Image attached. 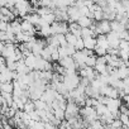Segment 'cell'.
<instances>
[{"mask_svg":"<svg viewBox=\"0 0 129 129\" xmlns=\"http://www.w3.org/2000/svg\"><path fill=\"white\" fill-rule=\"evenodd\" d=\"M51 32H52V34H66L69 32V24H67V22L54 20L51 24Z\"/></svg>","mask_w":129,"mask_h":129,"instance_id":"1","label":"cell"},{"mask_svg":"<svg viewBox=\"0 0 129 129\" xmlns=\"http://www.w3.org/2000/svg\"><path fill=\"white\" fill-rule=\"evenodd\" d=\"M67 14H69V20L70 22H77V19L81 17L80 8L77 5H71L67 8Z\"/></svg>","mask_w":129,"mask_h":129,"instance_id":"2","label":"cell"},{"mask_svg":"<svg viewBox=\"0 0 129 129\" xmlns=\"http://www.w3.org/2000/svg\"><path fill=\"white\" fill-rule=\"evenodd\" d=\"M106 38H108V42H109V46L110 47H119V43H120V37L116 32L114 30H110L108 34H106Z\"/></svg>","mask_w":129,"mask_h":129,"instance_id":"3","label":"cell"},{"mask_svg":"<svg viewBox=\"0 0 129 129\" xmlns=\"http://www.w3.org/2000/svg\"><path fill=\"white\" fill-rule=\"evenodd\" d=\"M77 23H79V25H80L81 28H85V27H90V25H92L94 19L90 18V17H87V15H81V17L77 19Z\"/></svg>","mask_w":129,"mask_h":129,"instance_id":"4","label":"cell"},{"mask_svg":"<svg viewBox=\"0 0 129 129\" xmlns=\"http://www.w3.org/2000/svg\"><path fill=\"white\" fill-rule=\"evenodd\" d=\"M96 46L104 47V48H106V49L110 48L109 42H108V38H106V34H98V36H96Z\"/></svg>","mask_w":129,"mask_h":129,"instance_id":"5","label":"cell"},{"mask_svg":"<svg viewBox=\"0 0 129 129\" xmlns=\"http://www.w3.org/2000/svg\"><path fill=\"white\" fill-rule=\"evenodd\" d=\"M110 25H111V30H114V32H116L118 34L121 32V30H124V29H126V25H124L121 22H119V20H116V19H114V20H111L110 22Z\"/></svg>","mask_w":129,"mask_h":129,"instance_id":"6","label":"cell"},{"mask_svg":"<svg viewBox=\"0 0 129 129\" xmlns=\"http://www.w3.org/2000/svg\"><path fill=\"white\" fill-rule=\"evenodd\" d=\"M84 44H85V48L94 51L95 47H96V37H85L84 38Z\"/></svg>","mask_w":129,"mask_h":129,"instance_id":"7","label":"cell"},{"mask_svg":"<svg viewBox=\"0 0 129 129\" xmlns=\"http://www.w3.org/2000/svg\"><path fill=\"white\" fill-rule=\"evenodd\" d=\"M69 32L74 33V34L77 36V37H81V27L79 25L77 22H71V23L69 24Z\"/></svg>","mask_w":129,"mask_h":129,"instance_id":"8","label":"cell"},{"mask_svg":"<svg viewBox=\"0 0 129 129\" xmlns=\"http://www.w3.org/2000/svg\"><path fill=\"white\" fill-rule=\"evenodd\" d=\"M96 57H98V56H96L95 53L87 56L86 59H85V64H86V66H90V67H94L95 63H96Z\"/></svg>","mask_w":129,"mask_h":129,"instance_id":"9","label":"cell"},{"mask_svg":"<svg viewBox=\"0 0 129 129\" xmlns=\"http://www.w3.org/2000/svg\"><path fill=\"white\" fill-rule=\"evenodd\" d=\"M64 37H66V41H67V43L69 44H72V46H75V43H76V41H77V36H75L74 33H71V32H67L66 34H64Z\"/></svg>","mask_w":129,"mask_h":129,"instance_id":"10","label":"cell"},{"mask_svg":"<svg viewBox=\"0 0 129 129\" xmlns=\"http://www.w3.org/2000/svg\"><path fill=\"white\" fill-rule=\"evenodd\" d=\"M94 52H95V54H96V56H105V54L108 53V49H106V48H104V47L96 46V47H95V49H94Z\"/></svg>","mask_w":129,"mask_h":129,"instance_id":"11","label":"cell"},{"mask_svg":"<svg viewBox=\"0 0 129 129\" xmlns=\"http://www.w3.org/2000/svg\"><path fill=\"white\" fill-rule=\"evenodd\" d=\"M75 48H76V51H81V49L85 48L84 38H82V37H79V38H77V41H76V43H75Z\"/></svg>","mask_w":129,"mask_h":129,"instance_id":"12","label":"cell"},{"mask_svg":"<svg viewBox=\"0 0 129 129\" xmlns=\"http://www.w3.org/2000/svg\"><path fill=\"white\" fill-rule=\"evenodd\" d=\"M124 125H123V123L120 121V119L118 118V119H114L110 124H109V128H123Z\"/></svg>","mask_w":129,"mask_h":129,"instance_id":"13","label":"cell"},{"mask_svg":"<svg viewBox=\"0 0 129 129\" xmlns=\"http://www.w3.org/2000/svg\"><path fill=\"white\" fill-rule=\"evenodd\" d=\"M119 119H120V121L123 123L124 126H128V123H129V115H128V114H121V113H120Z\"/></svg>","mask_w":129,"mask_h":129,"instance_id":"14","label":"cell"},{"mask_svg":"<svg viewBox=\"0 0 129 129\" xmlns=\"http://www.w3.org/2000/svg\"><path fill=\"white\" fill-rule=\"evenodd\" d=\"M119 37H120V39H128V37H129V30H128V29L121 30V32L119 33Z\"/></svg>","mask_w":129,"mask_h":129,"instance_id":"15","label":"cell"},{"mask_svg":"<svg viewBox=\"0 0 129 129\" xmlns=\"http://www.w3.org/2000/svg\"><path fill=\"white\" fill-rule=\"evenodd\" d=\"M3 66H7V59L3 54H0V67H3Z\"/></svg>","mask_w":129,"mask_h":129,"instance_id":"16","label":"cell"},{"mask_svg":"<svg viewBox=\"0 0 129 129\" xmlns=\"http://www.w3.org/2000/svg\"><path fill=\"white\" fill-rule=\"evenodd\" d=\"M121 100H123L125 104H128V105H129V92H128V94H125V95L121 98Z\"/></svg>","mask_w":129,"mask_h":129,"instance_id":"17","label":"cell"},{"mask_svg":"<svg viewBox=\"0 0 129 129\" xmlns=\"http://www.w3.org/2000/svg\"><path fill=\"white\" fill-rule=\"evenodd\" d=\"M123 82H124V87L125 89H129V77L123 79Z\"/></svg>","mask_w":129,"mask_h":129,"instance_id":"18","label":"cell"},{"mask_svg":"<svg viewBox=\"0 0 129 129\" xmlns=\"http://www.w3.org/2000/svg\"><path fill=\"white\" fill-rule=\"evenodd\" d=\"M4 46H5V42L0 41V54H2V52H3V49H4Z\"/></svg>","mask_w":129,"mask_h":129,"instance_id":"19","label":"cell"},{"mask_svg":"<svg viewBox=\"0 0 129 129\" xmlns=\"http://www.w3.org/2000/svg\"><path fill=\"white\" fill-rule=\"evenodd\" d=\"M7 7V0H0V8Z\"/></svg>","mask_w":129,"mask_h":129,"instance_id":"20","label":"cell"},{"mask_svg":"<svg viewBox=\"0 0 129 129\" xmlns=\"http://www.w3.org/2000/svg\"><path fill=\"white\" fill-rule=\"evenodd\" d=\"M126 29L129 30V22H128V24H126Z\"/></svg>","mask_w":129,"mask_h":129,"instance_id":"21","label":"cell"},{"mask_svg":"<svg viewBox=\"0 0 129 129\" xmlns=\"http://www.w3.org/2000/svg\"><path fill=\"white\" fill-rule=\"evenodd\" d=\"M128 109H129V105H128Z\"/></svg>","mask_w":129,"mask_h":129,"instance_id":"22","label":"cell"}]
</instances>
